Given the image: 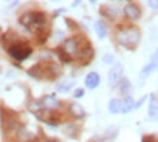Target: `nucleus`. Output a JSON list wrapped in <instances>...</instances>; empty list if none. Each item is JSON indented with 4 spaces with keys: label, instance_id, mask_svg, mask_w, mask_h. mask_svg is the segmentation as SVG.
Instances as JSON below:
<instances>
[{
    "label": "nucleus",
    "instance_id": "6",
    "mask_svg": "<svg viewBox=\"0 0 158 142\" xmlns=\"http://www.w3.org/2000/svg\"><path fill=\"white\" fill-rule=\"evenodd\" d=\"M124 13L130 19H139L141 18V9L136 5H133V3H127L124 6Z\"/></svg>",
    "mask_w": 158,
    "mask_h": 142
},
{
    "label": "nucleus",
    "instance_id": "10",
    "mask_svg": "<svg viewBox=\"0 0 158 142\" xmlns=\"http://www.w3.org/2000/svg\"><path fill=\"white\" fill-rule=\"evenodd\" d=\"M158 68V63H154V62H149L148 65H145L143 68H142V70H141V75H139V78H141V81H143V79H147L149 75L152 73L154 70Z\"/></svg>",
    "mask_w": 158,
    "mask_h": 142
},
{
    "label": "nucleus",
    "instance_id": "23",
    "mask_svg": "<svg viewBox=\"0 0 158 142\" xmlns=\"http://www.w3.org/2000/svg\"><path fill=\"white\" fill-rule=\"evenodd\" d=\"M47 142H59V141H56V139H50V141H47Z\"/></svg>",
    "mask_w": 158,
    "mask_h": 142
},
{
    "label": "nucleus",
    "instance_id": "15",
    "mask_svg": "<svg viewBox=\"0 0 158 142\" xmlns=\"http://www.w3.org/2000/svg\"><path fill=\"white\" fill-rule=\"evenodd\" d=\"M70 113L73 114L75 117H84L85 116V110L82 106H79L76 102H72L70 104Z\"/></svg>",
    "mask_w": 158,
    "mask_h": 142
},
{
    "label": "nucleus",
    "instance_id": "1",
    "mask_svg": "<svg viewBox=\"0 0 158 142\" xmlns=\"http://www.w3.org/2000/svg\"><path fill=\"white\" fill-rule=\"evenodd\" d=\"M19 23L31 32L38 34L45 27V15L41 12H25L19 18Z\"/></svg>",
    "mask_w": 158,
    "mask_h": 142
},
{
    "label": "nucleus",
    "instance_id": "19",
    "mask_svg": "<svg viewBox=\"0 0 158 142\" xmlns=\"http://www.w3.org/2000/svg\"><path fill=\"white\" fill-rule=\"evenodd\" d=\"M148 5L151 9H157L158 7V0H148Z\"/></svg>",
    "mask_w": 158,
    "mask_h": 142
},
{
    "label": "nucleus",
    "instance_id": "16",
    "mask_svg": "<svg viewBox=\"0 0 158 142\" xmlns=\"http://www.w3.org/2000/svg\"><path fill=\"white\" fill-rule=\"evenodd\" d=\"M18 139L21 142L29 141V139H32V133L28 132L25 127H19V129H18Z\"/></svg>",
    "mask_w": 158,
    "mask_h": 142
},
{
    "label": "nucleus",
    "instance_id": "20",
    "mask_svg": "<svg viewBox=\"0 0 158 142\" xmlns=\"http://www.w3.org/2000/svg\"><path fill=\"white\" fill-rule=\"evenodd\" d=\"M151 62L154 63H158V48L152 53V56H151Z\"/></svg>",
    "mask_w": 158,
    "mask_h": 142
},
{
    "label": "nucleus",
    "instance_id": "17",
    "mask_svg": "<svg viewBox=\"0 0 158 142\" xmlns=\"http://www.w3.org/2000/svg\"><path fill=\"white\" fill-rule=\"evenodd\" d=\"M118 90H120V92H122V94H124V95H129L130 90H132L130 82L127 79H120V82H118Z\"/></svg>",
    "mask_w": 158,
    "mask_h": 142
},
{
    "label": "nucleus",
    "instance_id": "7",
    "mask_svg": "<svg viewBox=\"0 0 158 142\" xmlns=\"http://www.w3.org/2000/svg\"><path fill=\"white\" fill-rule=\"evenodd\" d=\"M85 85H86V88H89V90H95L97 86L100 85V75L97 73V72L88 73L86 78H85Z\"/></svg>",
    "mask_w": 158,
    "mask_h": 142
},
{
    "label": "nucleus",
    "instance_id": "22",
    "mask_svg": "<svg viewBox=\"0 0 158 142\" xmlns=\"http://www.w3.org/2000/svg\"><path fill=\"white\" fill-rule=\"evenodd\" d=\"M145 100H147V97H142L141 100H139V101L138 102H135V108H139L142 106V104H143V102H145Z\"/></svg>",
    "mask_w": 158,
    "mask_h": 142
},
{
    "label": "nucleus",
    "instance_id": "5",
    "mask_svg": "<svg viewBox=\"0 0 158 142\" xmlns=\"http://www.w3.org/2000/svg\"><path fill=\"white\" fill-rule=\"evenodd\" d=\"M63 50H64V53H66L69 57L75 56L79 51L78 40H76V38H68V40L64 41V44H63Z\"/></svg>",
    "mask_w": 158,
    "mask_h": 142
},
{
    "label": "nucleus",
    "instance_id": "12",
    "mask_svg": "<svg viewBox=\"0 0 158 142\" xmlns=\"http://www.w3.org/2000/svg\"><path fill=\"white\" fill-rule=\"evenodd\" d=\"M41 102H43V106H44L45 108H48V110L56 108L60 106V102H59V100L56 98V95H47Z\"/></svg>",
    "mask_w": 158,
    "mask_h": 142
},
{
    "label": "nucleus",
    "instance_id": "24",
    "mask_svg": "<svg viewBox=\"0 0 158 142\" xmlns=\"http://www.w3.org/2000/svg\"><path fill=\"white\" fill-rule=\"evenodd\" d=\"M89 2H91V3H95V0H89Z\"/></svg>",
    "mask_w": 158,
    "mask_h": 142
},
{
    "label": "nucleus",
    "instance_id": "18",
    "mask_svg": "<svg viewBox=\"0 0 158 142\" xmlns=\"http://www.w3.org/2000/svg\"><path fill=\"white\" fill-rule=\"evenodd\" d=\"M102 62L107 63V65H111V63L114 62V57L111 56V54H106V56L102 57Z\"/></svg>",
    "mask_w": 158,
    "mask_h": 142
},
{
    "label": "nucleus",
    "instance_id": "8",
    "mask_svg": "<svg viewBox=\"0 0 158 142\" xmlns=\"http://www.w3.org/2000/svg\"><path fill=\"white\" fill-rule=\"evenodd\" d=\"M149 106H148V116L152 120H158V104L155 95H149Z\"/></svg>",
    "mask_w": 158,
    "mask_h": 142
},
{
    "label": "nucleus",
    "instance_id": "9",
    "mask_svg": "<svg viewBox=\"0 0 158 142\" xmlns=\"http://www.w3.org/2000/svg\"><path fill=\"white\" fill-rule=\"evenodd\" d=\"M75 85V81L73 79H64V81H60L59 84L56 85V91L57 92H69Z\"/></svg>",
    "mask_w": 158,
    "mask_h": 142
},
{
    "label": "nucleus",
    "instance_id": "13",
    "mask_svg": "<svg viewBox=\"0 0 158 142\" xmlns=\"http://www.w3.org/2000/svg\"><path fill=\"white\" fill-rule=\"evenodd\" d=\"M132 110H135V101L130 95H127L122 101V113H130Z\"/></svg>",
    "mask_w": 158,
    "mask_h": 142
},
{
    "label": "nucleus",
    "instance_id": "21",
    "mask_svg": "<svg viewBox=\"0 0 158 142\" xmlns=\"http://www.w3.org/2000/svg\"><path fill=\"white\" fill-rule=\"evenodd\" d=\"M84 90H76V91H75V98H82V97H84Z\"/></svg>",
    "mask_w": 158,
    "mask_h": 142
},
{
    "label": "nucleus",
    "instance_id": "2",
    "mask_svg": "<svg viewBox=\"0 0 158 142\" xmlns=\"http://www.w3.org/2000/svg\"><path fill=\"white\" fill-rule=\"evenodd\" d=\"M139 38H141V34L139 31L133 27L130 28H124V29H120L117 34V40L122 46H126V47H135L138 43H139Z\"/></svg>",
    "mask_w": 158,
    "mask_h": 142
},
{
    "label": "nucleus",
    "instance_id": "4",
    "mask_svg": "<svg viewBox=\"0 0 158 142\" xmlns=\"http://www.w3.org/2000/svg\"><path fill=\"white\" fill-rule=\"evenodd\" d=\"M122 73H123L122 65H116L114 68H111V70L108 72V84L111 86H117L122 79Z\"/></svg>",
    "mask_w": 158,
    "mask_h": 142
},
{
    "label": "nucleus",
    "instance_id": "14",
    "mask_svg": "<svg viewBox=\"0 0 158 142\" xmlns=\"http://www.w3.org/2000/svg\"><path fill=\"white\" fill-rule=\"evenodd\" d=\"M95 31H97V35H98V38H106L107 37V27H106V23L102 22V21H98L95 22Z\"/></svg>",
    "mask_w": 158,
    "mask_h": 142
},
{
    "label": "nucleus",
    "instance_id": "11",
    "mask_svg": "<svg viewBox=\"0 0 158 142\" xmlns=\"http://www.w3.org/2000/svg\"><path fill=\"white\" fill-rule=\"evenodd\" d=\"M108 111L111 114L122 113V100H118V98H111L110 102H108Z\"/></svg>",
    "mask_w": 158,
    "mask_h": 142
},
{
    "label": "nucleus",
    "instance_id": "3",
    "mask_svg": "<svg viewBox=\"0 0 158 142\" xmlns=\"http://www.w3.org/2000/svg\"><path fill=\"white\" fill-rule=\"evenodd\" d=\"M7 53H9L15 60L22 62V60H25V59H28V57L31 56L32 48L28 47L27 44H23V43H15V44H10V46L7 47Z\"/></svg>",
    "mask_w": 158,
    "mask_h": 142
}]
</instances>
